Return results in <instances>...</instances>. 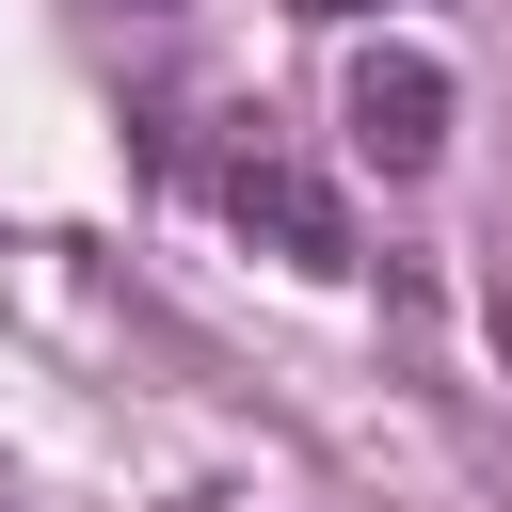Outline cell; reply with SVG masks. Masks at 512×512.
Listing matches in <instances>:
<instances>
[{"instance_id": "1", "label": "cell", "mask_w": 512, "mask_h": 512, "mask_svg": "<svg viewBox=\"0 0 512 512\" xmlns=\"http://www.w3.org/2000/svg\"><path fill=\"white\" fill-rule=\"evenodd\" d=\"M336 112H352V160H368V176H432L464 80H448L432 48H352V96H336Z\"/></svg>"}, {"instance_id": "2", "label": "cell", "mask_w": 512, "mask_h": 512, "mask_svg": "<svg viewBox=\"0 0 512 512\" xmlns=\"http://www.w3.org/2000/svg\"><path fill=\"white\" fill-rule=\"evenodd\" d=\"M208 192H224V224H240V240H272L288 272H352V208H336V176H304L288 144H224V176H208Z\"/></svg>"}, {"instance_id": "3", "label": "cell", "mask_w": 512, "mask_h": 512, "mask_svg": "<svg viewBox=\"0 0 512 512\" xmlns=\"http://www.w3.org/2000/svg\"><path fill=\"white\" fill-rule=\"evenodd\" d=\"M320 16H368V0H320Z\"/></svg>"}]
</instances>
